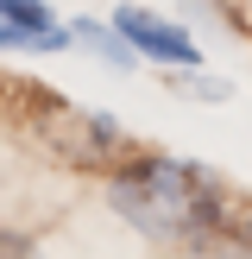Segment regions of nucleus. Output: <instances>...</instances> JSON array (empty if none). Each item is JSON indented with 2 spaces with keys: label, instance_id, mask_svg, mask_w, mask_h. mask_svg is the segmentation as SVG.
<instances>
[{
  "label": "nucleus",
  "instance_id": "1",
  "mask_svg": "<svg viewBox=\"0 0 252 259\" xmlns=\"http://www.w3.org/2000/svg\"><path fill=\"white\" fill-rule=\"evenodd\" d=\"M107 202H113L120 222H133L139 234H151V240H170V247L208 240L214 228L227 222V190L214 184L202 164L164 158V152L126 158L120 171L107 177Z\"/></svg>",
  "mask_w": 252,
  "mask_h": 259
},
{
  "label": "nucleus",
  "instance_id": "3",
  "mask_svg": "<svg viewBox=\"0 0 252 259\" xmlns=\"http://www.w3.org/2000/svg\"><path fill=\"white\" fill-rule=\"evenodd\" d=\"M70 25L44 7V0H0V51H63Z\"/></svg>",
  "mask_w": 252,
  "mask_h": 259
},
{
  "label": "nucleus",
  "instance_id": "2",
  "mask_svg": "<svg viewBox=\"0 0 252 259\" xmlns=\"http://www.w3.org/2000/svg\"><path fill=\"white\" fill-rule=\"evenodd\" d=\"M113 32H120L126 45L139 51V57H158V63H183V70H202V51H196V38H189L176 19H164V13L120 7V13H113Z\"/></svg>",
  "mask_w": 252,
  "mask_h": 259
},
{
  "label": "nucleus",
  "instance_id": "4",
  "mask_svg": "<svg viewBox=\"0 0 252 259\" xmlns=\"http://www.w3.org/2000/svg\"><path fill=\"white\" fill-rule=\"evenodd\" d=\"M70 38H82L88 51H101V57H113V63H126V70H133V57H139V51L126 45L120 32H101V25H70Z\"/></svg>",
  "mask_w": 252,
  "mask_h": 259
},
{
  "label": "nucleus",
  "instance_id": "5",
  "mask_svg": "<svg viewBox=\"0 0 252 259\" xmlns=\"http://www.w3.org/2000/svg\"><path fill=\"white\" fill-rule=\"evenodd\" d=\"M0 259H44V253H38V247H32L25 234H13V228H0Z\"/></svg>",
  "mask_w": 252,
  "mask_h": 259
}]
</instances>
